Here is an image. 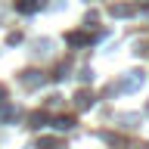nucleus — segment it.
Segmentation results:
<instances>
[{"label":"nucleus","mask_w":149,"mask_h":149,"mask_svg":"<svg viewBox=\"0 0 149 149\" xmlns=\"http://www.w3.org/2000/svg\"><path fill=\"white\" fill-rule=\"evenodd\" d=\"M81 81H84V84L93 81V72H90V68H81Z\"/></svg>","instance_id":"7"},{"label":"nucleus","mask_w":149,"mask_h":149,"mask_svg":"<svg viewBox=\"0 0 149 149\" xmlns=\"http://www.w3.org/2000/svg\"><path fill=\"white\" fill-rule=\"evenodd\" d=\"M146 109H149V106H146Z\"/></svg>","instance_id":"8"},{"label":"nucleus","mask_w":149,"mask_h":149,"mask_svg":"<svg viewBox=\"0 0 149 149\" xmlns=\"http://www.w3.org/2000/svg\"><path fill=\"white\" fill-rule=\"evenodd\" d=\"M28 121H31V127H44L47 115H44V112H34V115H31V118H28Z\"/></svg>","instance_id":"4"},{"label":"nucleus","mask_w":149,"mask_h":149,"mask_svg":"<svg viewBox=\"0 0 149 149\" xmlns=\"http://www.w3.org/2000/svg\"><path fill=\"white\" fill-rule=\"evenodd\" d=\"M74 102H78V109H87V106H90V93H78Z\"/></svg>","instance_id":"5"},{"label":"nucleus","mask_w":149,"mask_h":149,"mask_svg":"<svg viewBox=\"0 0 149 149\" xmlns=\"http://www.w3.org/2000/svg\"><path fill=\"white\" fill-rule=\"evenodd\" d=\"M143 84V72H130V81H124V90H137Z\"/></svg>","instance_id":"3"},{"label":"nucleus","mask_w":149,"mask_h":149,"mask_svg":"<svg viewBox=\"0 0 149 149\" xmlns=\"http://www.w3.org/2000/svg\"><path fill=\"white\" fill-rule=\"evenodd\" d=\"M50 47H53V40H50V37L34 40V56H47V53H50Z\"/></svg>","instance_id":"1"},{"label":"nucleus","mask_w":149,"mask_h":149,"mask_svg":"<svg viewBox=\"0 0 149 149\" xmlns=\"http://www.w3.org/2000/svg\"><path fill=\"white\" fill-rule=\"evenodd\" d=\"M40 81H44L40 72H25V74H22V84H25V87H37Z\"/></svg>","instance_id":"2"},{"label":"nucleus","mask_w":149,"mask_h":149,"mask_svg":"<svg viewBox=\"0 0 149 149\" xmlns=\"http://www.w3.org/2000/svg\"><path fill=\"white\" fill-rule=\"evenodd\" d=\"M56 127H59V130H68V127H72V118H59V121H56Z\"/></svg>","instance_id":"6"}]
</instances>
